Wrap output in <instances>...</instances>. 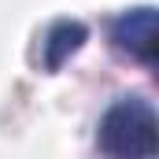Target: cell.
Wrapping results in <instances>:
<instances>
[{
	"mask_svg": "<svg viewBox=\"0 0 159 159\" xmlns=\"http://www.w3.org/2000/svg\"><path fill=\"white\" fill-rule=\"evenodd\" d=\"M96 144L107 159H152L156 156V111L144 96L115 100L96 129Z\"/></svg>",
	"mask_w": 159,
	"mask_h": 159,
	"instance_id": "6da1fadb",
	"label": "cell"
},
{
	"mask_svg": "<svg viewBox=\"0 0 159 159\" xmlns=\"http://www.w3.org/2000/svg\"><path fill=\"white\" fill-rule=\"evenodd\" d=\"M115 44L126 48L129 56H137L141 63H152V52H156V15L148 4L141 7H129L115 19Z\"/></svg>",
	"mask_w": 159,
	"mask_h": 159,
	"instance_id": "7a4b0ae2",
	"label": "cell"
}]
</instances>
